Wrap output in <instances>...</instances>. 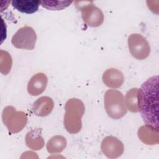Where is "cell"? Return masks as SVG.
I'll list each match as a JSON object with an SVG mask.
<instances>
[{"mask_svg":"<svg viewBox=\"0 0 159 159\" xmlns=\"http://www.w3.org/2000/svg\"><path fill=\"white\" fill-rule=\"evenodd\" d=\"M139 112L145 125L159 131L158 76L147 79L139 89Z\"/></svg>","mask_w":159,"mask_h":159,"instance_id":"6da1fadb","label":"cell"},{"mask_svg":"<svg viewBox=\"0 0 159 159\" xmlns=\"http://www.w3.org/2000/svg\"><path fill=\"white\" fill-rule=\"evenodd\" d=\"M65 113L63 118L64 127L70 134L78 133L82 127L81 117L84 113V105L77 98L68 99L65 106Z\"/></svg>","mask_w":159,"mask_h":159,"instance_id":"7a4b0ae2","label":"cell"},{"mask_svg":"<svg viewBox=\"0 0 159 159\" xmlns=\"http://www.w3.org/2000/svg\"><path fill=\"white\" fill-rule=\"evenodd\" d=\"M104 108L108 116L113 119H119L124 116L127 109L122 93L116 89H108L104 97Z\"/></svg>","mask_w":159,"mask_h":159,"instance_id":"3957f363","label":"cell"},{"mask_svg":"<svg viewBox=\"0 0 159 159\" xmlns=\"http://www.w3.org/2000/svg\"><path fill=\"white\" fill-rule=\"evenodd\" d=\"M2 119L4 124L9 131L15 134L21 131L26 125L27 117L23 111H17L11 106L6 107L2 113Z\"/></svg>","mask_w":159,"mask_h":159,"instance_id":"277c9868","label":"cell"},{"mask_svg":"<svg viewBox=\"0 0 159 159\" xmlns=\"http://www.w3.org/2000/svg\"><path fill=\"white\" fill-rule=\"evenodd\" d=\"M80 5L79 9L81 12V17L84 22L91 27L100 26L104 21L102 11L96 6L92 1H77ZM77 5V4H76Z\"/></svg>","mask_w":159,"mask_h":159,"instance_id":"5b68a950","label":"cell"},{"mask_svg":"<svg viewBox=\"0 0 159 159\" xmlns=\"http://www.w3.org/2000/svg\"><path fill=\"white\" fill-rule=\"evenodd\" d=\"M37 35L33 28L24 26L20 28L12 36L11 43L17 48L33 50L35 48Z\"/></svg>","mask_w":159,"mask_h":159,"instance_id":"8992f818","label":"cell"},{"mask_svg":"<svg viewBox=\"0 0 159 159\" xmlns=\"http://www.w3.org/2000/svg\"><path fill=\"white\" fill-rule=\"evenodd\" d=\"M128 47L132 56L137 60H144L150 53V46L145 37L139 34H132L128 37Z\"/></svg>","mask_w":159,"mask_h":159,"instance_id":"52a82bcc","label":"cell"},{"mask_svg":"<svg viewBox=\"0 0 159 159\" xmlns=\"http://www.w3.org/2000/svg\"><path fill=\"white\" fill-rule=\"evenodd\" d=\"M101 151L109 158H116L124 152V147L122 142L113 136L106 137L101 142Z\"/></svg>","mask_w":159,"mask_h":159,"instance_id":"ba28073f","label":"cell"},{"mask_svg":"<svg viewBox=\"0 0 159 159\" xmlns=\"http://www.w3.org/2000/svg\"><path fill=\"white\" fill-rule=\"evenodd\" d=\"M48 83V78L43 73H38L30 79L27 84V91L33 96L42 94L46 89Z\"/></svg>","mask_w":159,"mask_h":159,"instance_id":"9c48e42d","label":"cell"},{"mask_svg":"<svg viewBox=\"0 0 159 159\" xmlns=\"http://www.w3.org/2000/svg\"><path fill=\"white\" fill-rule=\"evenodd\" d=\"M102 78L104 84L111 88L120 87L124 81L123 73L120 70L114 68L106 70L104 72Z\"/></svg>","mask_w":159,"mask_h":159,"instance_id":"30bf717a","label":"cell"},{"mask_svg":"<svg viewBox=\"0 0 159 159\" xmlns=\"http://www.w3.org/2000/svg\"><path fill=\"white\" fill-rule=\"evenodd\" d=\"M54 107L53 99L48 96H42L37 99L32 105V111L35 115L45 117L51 113Z\"/></svg>","mask_w":159,"mask_h":159,"instance_id":"8fae6325","label":"cell"},{"mask_svg":"<svg viewBox=\"0 0 159 159\" xmlns=\"http://www.w3.org/2000/svg\"><path fill=\"white\" fill-rule=\"evenodd\" d=\"M25 143L33 150L42 149L44 146L45 141L42 136L41 129H34L28 132L25 136Z\"/></svg>","mask_w":159,"mask_h":159,"instance_id":"7c38bea8","label":"cell"},{"mask_svg":"<svg viewBox=\"0 0 159 159\" xmlns=\"http://www.w3.org/2000/svg\"><path fill=\"white\" fill-rule=\"evenodd\" d=\"M159 131L155 130L145 125L141 126L138 130V137L140 140L147 145L158 143Z\"/></svg>","mask_w":159,"mask_h":159,"instance_id":"4fadbf2b","label":"cell"},{"mask_svg":"<svg viewBox=\"0 0 159 159\" xmlns=\"http://www.w3.org/2000/svg\"><path fill=\"white\" fill-rule=\"evenodd\" d=\"M11 4L16 9L20 12L33 14L37 12L39 9L40 1L14 0L11 1Z\"/></svg>","mask_w":159,"mask_h":159,"instance_id":"5bb4252c","label":"cell"},{"mask_svg":"<svg viewBox=\"0 0 159 159\" xmlns=\"http://www.w3.org/2000/svg\"><path fill=\"white\" fill-rule=\"evenodd\" d=\"M125 106L132 112H139V89L134 88L129 90L124 99Z\"/></svg>","mask_w":159,"mask_h":159,"instance_id":"9a60e30c","label":"cell"},{"mask_svg":"<svg viewBox=\"0 0 159 159\" xmlns=\"http://www.w3.org/2000/svg\"><path fill=\"white\" fill-rule=\"evenodd\" d=\"M66 147V139L61 135L52 137L47 143V150L50 153H61Z\"/></svg>","mask_w":159,"mask_h":159,"instance_id":"2e32d148","label":"cell"},{"mask_svg":"<svg viewBox=\"0 0 159 159\" xmlns=\"http://www.w3.org/2000/svg\"><path fill=\"white\" fill-rule=\"evenodd\" d=\"M72 1H40V4L42 7L48 10H62L68 7L71 3Z\"/></svg>","mask_w":159,"mask_h":159,"instance_id":"e0dca14e","label":"cell"}]
</instances>
